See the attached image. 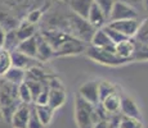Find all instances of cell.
<instances>
[{"instance_id": "obj_36", "label": "cell", "mask_w": 148, "mask_h": 128, "mask_svg": "<svg viewBox=\"0 0 148 128\" xmlns=\"http://www.w3.org/2000/svg\"><path fill=\"white\" fill-rule=\"evenodd\" d=\"M93 128H110V124H108V121H98Z\"/></svg>"}, {"instance_id": "obj_26", "label": "cell", "mask_w": 148, "mask_h": 128, "mask_svg": "<svg viewBox=\"0 0 148 128\" xmlns=\"http://www.w3.org/2000/svg\"><path fill=\"white\" fill-rule=\"evenodd\" d=\"M26 85L28 86V90L31 92V98H32V102L36 100V98L39 96V93L42 91V89L47 85V81L41 82V81H35V79H25Z\"/></svg>"}, {"instance_id": "obj_29", "label": "cell", "mask_w": 148, "mask_h": 128, "mask_svg": "<svg viewBox=\"0 0 148 128\" xmlns=\"http://www.w3.org/2000/svg\"><path fill=\"white\" fill-rule=\"evenodd\" d=\"M10 65H12V63H10L9 51L1 49L0 50V77H3L5 74V72L10 68Z\"/></svg>"}, {"instance_id": "obj_35", "label": "cell", "mask_w": 148, "mask_h": 128, "mask_svg": "<svg viewBox=\"0 0 148 128\" xmlns=\"http://www.w3.org/2000/svg\"><path fill=\"white\" fill-rule=\"evenodd\" d=\"M117 1H122V3H125V4L130 5V7L135 8V9H136V7L143 4V0H117Z\"/></svg>"}, {"instance_id": "obj_1", "label": "cell", "mask_w": 148, "mask_h": 128, "mask_svg": "<svg viewBox=\"0 0 148 128\" xmlns=\"http://www.w3.org/2000/svg\"><path fill=\"white\" fill-rule=\"evenodd\" d=\"M66 23L68 27V31H67L68 33L75 36L76 39H79L84 44L90 42V40H92L93 35L95 32V28L85 18H81V17L76 16L75 13H72L68 16Z\"/></svg>"}, {"instance_id": "obj_37", "label": "cell", "mask_w": 148, "mask_h": 128, "mask_svg": "<svg viewBox=\"0 0 148 128\" xmlns=\"http://www.w3.org/2000/svg\"><path fill=\"white\" fill-rule=\"evenodd\" d=\"M4 36H5V31L0 27V50L3 49V45H4Z\"/></svg>"}, {"instance_id": "obj_13", "label": "cell", "mask_w": 148, "mask_h": 128, "mask_svg": "<svg viewBox=\"0 0 148 128\" xmlns=\"http://www.w3.org/2000/svg\"><path fill=\"white\" fill-rule=\"evenodd\" d=\"M86 21L89 22L95 30H98V28H102L107 24L108 19L106 17V14L102 12L101 8H99L95 3H93L92 8H90V10H89V14H88Z\"/></svg>"}, {"instance_id": "obj_22", "label": "cell", "mask_w": 148, "mask_h": 128, "mask_svg": "<svg viewBox=\"0 0 148 128\" xmlns=\"http://www.w3.org/2000/svg\"><path fill=\"white\" fill-rule=\"evenodd\" d=\"M117 127L119 128H143V123H142V119L120 114Z\"/></svg>"}, {"instance_id": "obj_31", "label": "cell", "mask_w": 148, "mask_h": 128, "mask_svg": "<svg viewBox=\"0 0 148 128\" xmlns=\"http://www.w3.org/2000/svg\"><path fill=\"white\" fill-rule=\"evenodd\" d=\"M135 40L143 44H148V19L142 21L138 28V32L135 35Z\"/></svg>"}, {"instance_id": "obj_11", "label": "cell", "mask_w": 148, "mask_h": 128, "mask_svg": "<svg viewBox=\"0 0 148 128\" xmlns=\"http://www.w3.org/2000/svg\"><path fill=\"white\" fill-rule=\"evenodd\" d=\"M54 58V51L48 41L40 33L36 35V59L39 62H47Z\"/></svg>"}, {"instance_id": "obj_23", "label": "cell", "mask_w": 148, "mask_h": 128, "mask_svg": "<svg viewBox=\"0 0 148 128\" xmlns=\"http://www.w3.org/2000/svg\"><path fill=\"white\" fill-rule=\"evenodd\" d=\"M19 44V39L17 37V33H16V30H12V31H8L5 32V36H4V45H3V49L7 50V51H13L17 49Z\"/></svg>"}, {"instance_id": "obj_7", "label": "cell", "mask_w": 148, "mask_h": 128, "mask_svg": "<svg viewBox=\"0 0 148 128\" xmlns=\"http://www.w3.org/2000/svg\"><path fill=\"white\" fill-rule=\"evenodd\" d=\"M30 106L31 104H26V102H19L18 104V106L13 112L12 118H10L9 122L13 128H27Z\"/></svg>"}, {"instance_id": "obj_21", "label": "cell", "mask_w": 148, "mask_h": 128, "mask_svg": "<svg viewBox=\"0 0 148 128\" xmlns=\"http://www.w3.org/2000/svg\"><path fill=\"white\" fill-rule=\"evenodd\" d=\"M117 92V87L110 81H98V95H99V102L107 98L111 93Z\"/></svg>"}, {"instance_id": "obj_34", "label": "cell", "mask_w": 148, "mask_h": 128, "mask_svg": "<svg viewBox=\"0 0 148 128\" xmlns=\"http://www.w3.org/2000/svg\"><path fill=\"white\" fill-rule=\"evenodd\" d=\"M42 17V10L41 9H34L27 14V22L32 24H36Z\"/></svg>"}, {"instance_id": "obj_38", "label": "cell", "mask_w": 148, "mask_h": 128, "mask_svg": "<svg viewBox=\"0 0 148 128\" xmlns=\"http://www.w3.org/2000/svg\"><path fill=\"white\" fill-rule=\"evenodd\" d=\"M143 5H144V8H146V10L148 12V0H143Z\"/></svg>"}, {"instance_id": "obj_25", "label": "cell", "mask_w": 148, "mask_h": 128, "mask_svg": "<svg viewBox=\"0 0 148 128\" xmlns=\"http://www.w3.org/2000/svg\"><path fill=\"white\" fill-rule=\"evenodd\" d=\"M18 24L19 23L17 22V19L14 18V17L9 16V14H7V13H0V27H1L5 32L16 30V28L18 27Z\"/></svg>"}, {"instance_id": "obj_32", "label": "cell", "mask_w": 148, "mask_h": 128, "mask_svg": "<svg viewBox=\"0 0 148 128\" xmlns=\"http://www.w3.org/2000/svg\"><path fill=\"white\" fill-rule=\"evenodd\" d=\"M116 0H94V3L98 5L99 8L102 9V12L106 14L107 19L110 17V13H111V9H112L113 4H115Z\"/></svg>"}, {"instance_id": "obj_3", "label": "cell", "mask_w": 148, "mask_h": 128, "mask_svg": "<svg viewBox=\"0 0 148 128\" xmlns=\"http://www.w3.org/2000/svg\"><path fill=\"white\" fill-rule=\"evenodd\" d=\"M85 54L93 62H97V63L102 65H108V67H119V65L127 63L126 60L119 58L113 50L101 49V47H95V46H92V45L86 46Z\"/></svg>"}, {"instance_id": "obj_4", "label": "cell", "mask_w": 148, "mask_h": 128, "mask_svg": "<svg viewBox=\"0 0 148 128\" xmlns=\"http://www.w3.org/2000/svg\"><path fill=\"white\" fill-rule=\"evenodd\" d=\"M49 87V95H48V105L53 110H57L66 101V91L62 82L57 78H50L47 81Z\"/></svg>"}, {"instance_id": "obj_20", "label": "cell", "mask_w": 148, "mask_h": 128, "mask_svg": "<svg viewBox=\"0 0 148 128\" xmlns=\"http://www.w3.org/2000/svg\"><path fill=\"white\" fill-rule=\"evenodd\" d=\"M35 108H36V113H38L39 119H40V122L42 123V126L45 127L48 124H50V122L53 119V114H54V110L49 105H35Z\"/></svg>"}, {"instance_id": "obj_2", "label": "cell", "mask_w": 148, "mask_h": 128, "mask_svg": "<svg viewBox=\"0 0 148 128\" xmlns=\"http://www.w3.org/2000/svg\"><path fill=\"white\" fill-rule=\"evenodd\" d=\"M75 118L79 128H93V126L97 123L95 105L90 104L79 95H76Z\"/></svg>"}, {"instance_id": "obj_6", "label": "cell", "mask_w": 148, "mask_h": 128, "mask_svg": "<svg viewBox=\"0 0 148 128\" xmlns=\"http://www.w3.org/2000/svg\"><path fill=\"white\" fill-rule=\"evenodd\" d=\"M140 22L142 21H139V18H133V19H121V21H111L107 24L110 27H112L113 30L119 31L124 36L132 39L135 37L138 28L140 26Z\"/></svg>"}, {"instance_id": "obj_15", "label": "cell", "mask_w": 148, "mask_h": 128, "mask_svg": "<svg viewBox=\"0 0 148 128\" xmlns=\"http://www.w3.org/2000/svg\"><path fill=\"white\" fill-rule=\"evenodd\" d=\"M93 3L94 0H68V5H70L72 13L85 19L88 18V14H89Z\"/></svg>"}, {"instance_id": "obj_18", "label": "cell", "mask_w": 148, "mask_h": 128, "mask_svg": "<svg viewBox=\"0 0 148 128\" xmlns=\"http://www.w3.org/2000/svg\"><path fill=\"white\" fill-rule=\"evenodd\" d=\"M17 50L23 53L25 55L30 56V58L36 59V35L32 36V37H28L23 41H19L18 46H17ZM38 60V59H36Z\"/></svg>"}, {"instance_id": "obj_33", "label": "cell", "mask_w": 148, "mask_h": 128, "mask_svg": "<svg viewBox=\"0 0 148 128\" xmlns=\"http://www.w3.org/2000/svg\"><path fill=\"white\" fill-rule=\"evenodd\" d=\"M48 95H49V87L48 83L45 85V87L42 89V91L39 93V96L36 98V100L34 101L35 105H48Z\"/></svg>"}, {"instance_id": "obj_17", "label": "cell", "mask_w": 148, "mask_h": 128, "mask_svg": "<svg viewBox=\"0 0 148 128\" xmlns=\"http://www.w3.org/2000/svg\"><path fill=\"white\" fill-rule=\"evenodd\" d=\"M3 77L5 78L7 82H10V83L18 86V85H21L22 82H25V78H26V70L22 69V68H17V67L10 65V68L5 72V74Z\"/></svg>"}, {"instance_id": "obj_8", "label": "cell", "mask_w": 148, "mask_h": 128, "mask_svg": "<svg viewBox=\"0 0 148 128\" xmlns=\"http://www.w3.org/2000/svg\"><path fill=\"white\" fill-rule=\"evenodd\" d=\"M80 98L93 105L99 104V95H98V81H88L82 83L79 89V93Z\"/></svg>"}, {"instance_id": "obj_9", "label": "cell", "mask_w": 148, "mask_h": 128, "mask_svg": "<svg viewBox=\"0 0 148 128\" xmlns=\"http://www.w3.org/2000/svg\"><path fill=\"white\" fill-rule=\"evenodd\" d=\"M134 51H135V40L134 37L132 39H126L124 41L115 44V53L119 58L126 60L127 63L133 62V56H134Z\"/></svg>"}, {"instance_id": "obj_28", "label": "cell", "mask_w": 148, "mask_h": 128, "mask_svg": "<svg viewBox=\"0 0 148 128\" xmlns=\"http://www.w3.org/2000/svg\"><path fill=\"white\" fill-rule=\"evenodd\" d=\"M27 128H44L42 123L39 119V115L36 113V108L35 104H31L30 106V115H28V123H27Z\"/></svg>"}, {"instance_id": "obj_19", "label": "cell", "mask_w": 148, "mask_h": 128, "mask_svg": "<svg viewBox=\"0 0 148 128\" xmlns=\"http://www.w3.org/2000/svg\"><path fill=\"white\" fill-rule=\"evenodd\" d=\"M16 33H17V37L19 39V41H23V40L36 35V26L27 21H23L16 28Z\"/></svg>"}, {"instance_id": "obj_14", "label": "cell", "mask_w": 148, "mask_h": 128, "mask_svg": "<svg viewBox=\"0 0 148 128\" xmlns=\"http://www.w3.org/2000/svg\"><path fill=\"white\" fill-rule=\"evenodd\" d=\"M90 45L95 47H101V49H107V50H113L115 51V44L110 40L107 33L103 31V28H98L95 30L94 35L90 40Z\"/></svg>"}, {"instance_id": "obj_30", "label": "cell", "mask_w": 148, "mask_h": 128, "mask_svg": "<svg viewBox=\"0 0 148 128\" xmlns=\"http://www.w3.org/2000/svg\"><path fill=\"white\" fill-rule=\"evenodd\" d=\"M102 28H103V31L107 33V36L110 37V40L113 42V44H119V42H121V41H124V40L129 39V37H126V36H124L122 33H120L119 31L113 30V28L110 27L108 24H106L104 27H102Z\"/></svg>"}, {"instance_id": "obj_16", "label": "cell", "mask_w": 148, "mask_h": 128, "mask_svg": "<svg viewBox=\"0 0 148 128\" xmlns=\"http://www.w3.org/2000/svg\"><path fill=\"white\" fill-rule=\"evenodd\" d=\"M101 105L108 114H117L120 113V95L117 92L111 93L101 101Z\"/></svg>"}, {"instance_id": "obj_5", "label": "cell", "mask_w": 148, "mask_h": 128, "mask_svg": "<svg viewBox=\"0 0 148 128\" xmlns=\"http://www.w3.org/2000/svg\"><path fill=\"white\" fill-rule=\"evenodd\" d=\"M133 18H139L138 10H136L135 8L130 7V5L125 4V3L116 0L112 9H111L110 17H108V22L121 21V19H133Z\"/></svg>"}, {"instance_id": "obj_10", "label": "cell", "mask_w": 148, "mask_h": 128, "mask_svg": "<svg viewBox=\"0 0 148 128\" xmlns=\"http://www.w3.org/2000/svg\"><path fill=\"white\" fill-rule=\"evenodd\" d=\"M120 114L133 116V118H142L140 110H139L136 102L132 98L126 95H120Z\"/></svg>"}, {"instance_id": "obj_27", "label": "cell", "mask_w": 148, "mask_h": 128, "mask_svg": "<svg viewBox=\"0 0 148 128\" xmlns=\"http://www.w3.org/2000/svg\"><path fill=\"white\" fill-rule=\"evenodd\" d=\"M17 91H18V99L21 102H26V104H32V98H31V92L28 90V86L26 82H22L21 85L17 86Z\"/></svg>"}, {"instance_id": "obj_12", "label": "cell", "mask_w": 148, "mask_h": 128, "mask_svg": "<svg viewBox=\"0 0 148 128\" xmlns=\"http://www.w3.org/2000/svg\"><path fill=\"white\" fill-rule=\"evenodd\" d=\"M9 54H10V63H12L13 67L22 68V69L27 70V69H30V68L38 65V63H36V59L25 55L23 53L18 51L17 49L13 50V51H10Z\"/></svg>"}, {"instance_id": "obj_39", "label": "cell", "mask_w": 148, "mask_h": 128, "mask_svg": "<svg viewBox=\"0 0 148 128\" xmlns=\"http://www.w3.org/2000/svg\"><path fill=\"white\" fill-rule=\"evenodd\" d=\"M110 128H119V127H110Z\"/></svg>"}, {"instance_id": "obj_24", "label": "cell", "mask_w": 148, "mask_h": 128, "mask_svg": "<svg viewBox=\"0 0 148 128\" xmlns=\"http://www.w3.org/2000/svg\"><path fill=\"white\" fill-rule=\"evenodd\" d=\"M133 62H148V44H143L135 40V51Z\"/></svg>"}]
</instances>
